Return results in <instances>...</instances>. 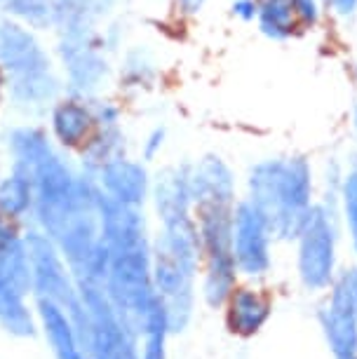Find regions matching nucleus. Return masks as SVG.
<instances>
[{"mask_svg":"<svg viewBox=\"0 0 357 359\" xmlns=\"http://www.w3.org/2000/svg\"><path fill=\"white\" fill-rule=\"evenodd\" d=\"M249 202L282 240L299 237L313 209V167L301 155L268 158L249 169Z\"/></svg>","mask_w":357,"mask_h":359,"instance_id":"nucleus-1","label":"nucleus"},{"mask_svg":"<svg viewBox=\"0 0 357 359\" xmlns=\"http://www.w3.org/2000/svg\"><path fill=\"white\" fill-rule=\"evenodd\" d=\"M80 294L87 315L83 334L87 359H139L137 331L120 317L104 282H80Z\"/></svg>","mask_w":357,"mask_h":359,"instance_id":"nucleus-2","label":"nucleus"},{"mask_svg":"<svg viewBox=\"0 0 357 359\" xmlns=\"http://www.w3.org/2000/svg\"><path fill=\"white\" fill-rule=\"evenodd\" d=\"M33 294V270L22 237L0 249V329L15 338L38 334V315L29 308Z\"/></svg>","mask_w":357,"mask_h":359,"instance_id":"nucleus-3","label":"nucleus"},{"mask_svg":"<svg viewBox=\"0 0 357 359\" xmlns=\"http://www.w3.org/2000/svg\"><path fill=\"white\" fill-rule=\"evenodd\" d=\"M26 252L31 259L33 270V291L40 298H50L57 306H62L80 331V338L85 334V303L80 294V284L73 277L71 268H66L64 256L59 254L55 242L45 233H29L24 237Z\"/></svg>","mask_w":357,"mask_h":359,"instance_id":"nucleus-4","label":"nucleus"},{"mask_svg":"<svg viewBox=\"0 0 357 359\" xmlns=\"http://www.w3.org/2000/svg\"><path fill=\"white\" fill-rule=\"evenodd\" d=\"M336 263V230L325 207H313L299 233V273L313 289L327 287Z\"/></svg>","mask_w":357,"mask_h":359,"instance_id":"nucleus-5","label":"nucleus"},{"mask_svg":"<svg viewBox=\"0 0 357 359\" xmlns=\"http://www.w3.org/2000/svg\"><path fill=\"white\" fill-rule=\"evenodd\" d=\"M271 228L252 202L233 209V259L242 275H264L271 268Z\"/></svg>","mask_w":357,"mask_h":359,"instance_id":"nucleus-6","label":"nucleus"},{"mask_svg":"<svg viewBox=\"0 0 357 359\" xmlns=\"http://www.w3.org/2000/svg\"><path fill=\"white\" fill-rule=\"evenodd\" d=\"M62 57L69 66V85L78 94H94L109 78V64L97 50L94 33L62 36Z\"/></svg>","mask_w":357,"mask_h":359,"instance_id":"nucleus-7","label":"nucleus"},{"mask_svg":"<svg viewBox=\"0 0 357 359\" xmlns=\"http://www.w3.org/2000/svg\"><path fill=\"white\" fill-rule=\"evenodd\" d=\"M188 191L195 207L228 205L235 202V176L219 155H205L188 169Z\"/></svg>","mask_w":357,"mask_h":359,"instance_id":"nucleus-8","label":"nucleus"},{"mask_svg":"<svg viewBox=\"0 0 357 359\" xmlns=\"http://www.w3.org/2000/svg\"><path fill=\"white\" fill-rule=\"evenodd\" d=\"M36 315L38 327L43 329V336L55 359H87L76 322L71 320L62 306H57L50 298L36 296Z\"/></svg>","mask_w":357,"mask_h":359,"instance_id":"nucleus-9","label":"nucleus"},{"mask_svg":"<svg viewBox=\"0 0 357 359\" xmlns=\"http://www.w3.org/2000/svg\"><path fill=\"white\" fill-rule=\"evenodd\" d=\"M99 184L106 198L127 207H141L148 198V174L134 160L116 158L99 169Z\"/></svg>","mask_w":357,"mask_h":359,"instance_id":"nucleus-10","label":"nucleus"},{"mask_svg":"<svg viewBox=\"0 0 357 359\" xmlns=\"http://www.w3.org/2000/svg\"><path fill=\"white\" fill-rule=\"evenodd\" d=\"M0 64L10 73L50 69V59L24 26L0 17Z\"/></svg>","mask_w":357,"mask_h":359,"instance_id":"nucleus-11","label":"nucleus"},{"mask_svg":"<svg viewBox=\"0 0 357 359\" xmlns=\"http://www.w3.org/2000/svg\"><path fill=\"white\" fill-rule=\"evenodd\" d=\"M158 216L163 223L191 216V191H188V169H163L153 186Z\"/></svg>","mask_w":357,"mask_h":359,"instance_id":"nucleus-12","label":"nucleus"},{"mask_svg":"<svg viewBox=\"0 0 357 359\" xmlns=\"http://www.w3.org/2000/svg\"><path fill=\"white\" fill-rule=\"evenodd\" d=\"M57 80L52 78L50 69L12 73V99L24 111L45 108L57 97Z\"/></svg>","mask_w":357,"mask_h":359,"instance_id":"nucleus-13","label":"nucleus"},{"mask_svg":"<svg viewBox=\"0 0 357 359\" xmlns=\"http://www.w3.org/2000/svg\"><path fill=\"white\" fill-rule=\"evenodd\" d=\"M268 317V301L252 289H238L228 296V324L235 334H254Z\"/></svg>","mask_w":357,"mask_h":359,"instance_id":"nucleus-14","label":"nucleus"},{"mask_svg":"<svg viewBox=\"0 0 357 359\" xmlns=\"http://www.w3.org/2000/svg\"><path fill=\"white\" fill-rule=\"evenodd\" d=\"M257 22L259 31L275 43L289 40L299 26L292 10V0H257Z\"/></svg>","mask_w":357,"mask_h":359,"instance_id":"nucleus-15","label":"nucleus"},{"mask_svg":"<svg viewBox=\"0 0 357 359\" xmlns=\"http://www.w3.org/2000/svg\"><path fill=\"white\" fill-rule=\"evenodd\" d=\"M94 123V115L85 106L69 101V104H59L52 115V127H55L57 139L66 146L83 144L85 137L90 134V127Z\"/></svg>","mask_w":357,"mask_h":359,"instance_id":"nucleus-16","label":"nucleus"},{"mask_svg":"<svg viewBox=\"0 0 357 359\" xmlns=\"http://www.w3.org/2000/svg\"><path fill=\"white\" fill-rule=\"evenodd\" d=\"M33 205V184L22 172L0 181V212L8 219H22Z\"/></svg>","mask_w":357,"mask_h":359,"instance_id":"nucleus-17","label":"nucleus"},{"mask_svg":"<svg viewBox=\"0 0 357 359\" xmlns=\"http://www.w3.org/2000/svg\"><path fill=\"white\" fill-rule=\"evenodd\" d=\"M12 151L17 158V172L29 176V172L52 151L50 144L38 130H17L12 134Z\"/></svg>","mask_w":357,"mask_h":359,"instance_id":"nucleus-18","label":"nucleus"},{"mask_svg":"<svg viewBox=\"0 0 357 359\" xmlns=\"http://www.w3.org/2000/svg\"><path fill=\"white\" fill-rule=\"evenodd\" d=\"M123 141L118 127H101V132L85 148V165L101 169L106 162L123 158Z\"/></svg>","mask_w":357,"mask_h":359,"instance_id":"nucleus-19","label":"nucleus"},{"mask_svg":"<svg viewBox=\"0 0 357 359\" xmlns=\"http://www.w3.org/2000/svg\"><path fill=\"white\" fill-rule=\"evenodd\" d=\"M144 348H141L139 359H167L165 341L170 334V320H167L165 308H160L144 327Z\"/></svg>","mask_w":357,"mask_h":359,"instance_id":"nucleus-20","label":"nucleus"},{"mask_svg":"<svg viewBox=\"0 0 357 359\" xmlns=\"http://www.w3.org/2000/svg\"><path fill=\"white\" fill-rule=\"evenodd\" d=\"M5 10L36 29H45L47 24L55 22L52 0H5Z\"/></svg>","mask_w":357,"mask_h":359,"instance_id":"nucleus-21","label":"nucleus"},{"mask_svg":"<svg viewBox=\"0 0 357 359\" xmlns=\"http://www.w3.org/2000/svg\"><path fill=\"white\" fill-rule=\"evenodd\" d=\"M341 202H343V219H346L350 240H353V247L357 252V162L341 179Z\"/></svg>","mask_w":357,"mask_h":359,"instance_id":"nucleus-22","label":"nucleus"},{"mask_svg":"<svg viewBox=\"0 0 357 359\" xmlns=\"http://www.w3.org/2000/svg\"><path fill=\"white\" fill-rule=\"evenodd\" d=\"M322 0H292V10L296 17V24L303 29H313L318 26L322 17Z\"/></svg>","mask_w":357,"mask_h":359,"instance_id":"nucleus-23","label":"nucleus"},{"mask_svg":"<svg viewBox=\"0 0 357 359\" xmlns=\"http://www.w3.org/2000/svg\"><path fill=\"white\" fill-rule=\"evenodd\" d=\"M92 115H94V120H97L101 127H116L118 118H120V111L116 106H111V104H99V108Z\"/></svg>","mask_w":357,"mask_h":359,"instance_id":"nucleus-24","label":"nucleus"},{"mask_svg":"<svg viewBox=\"0 0 357 359\" xmlns=\"http://www.w3.org/2000/svg\"><path fill=\"white\" fill-rule=\"evenodd\" d=\"M163 146H165V130H163V127H156V130L148 134V139L144 141V155L148 160L156 158Z\"/></svg>","mask_w":357,"mask_h":359,"instance_id":"nucleus-25","label":"nucleus"},{"mask_svg":"<svg viewBox=\"0 0 357 359\" xmlns=\"http://www.w3.org/2000/svg\"><path fill=\"white\" fill-rule=\"evenodd\" d=\"M322 3H325L327 8L341 19L355 17V12H357V0H322Z\"/></svg>","mask_w":357,"mask_h":359,"instance_id":"nucleus-26","label":"nucleus"},{"mask_svg":"<svg viewBox=\"0 0 357 359\" xmlns=\"http://www.w3.org/2000/svg\"><path fill=\"white\" fill-rule=\"evenodd\" d=\"M231 10L242 22H252V19H257V0H235Z\"/></svg>","mask_w":357,"mask_h":359,"instance_id":"nucleus-27","label":"nucleus"},{"mask_svg":"<svg viewBox=\"0 0 357 359\" xmlns=\"http://www.w3.org/2000/svg\"><path fill=\"white\" fill-rule=\"evenodd\" d=\"M12 237H15V233H12V228H10V223H8V216L0 212V249L8 245Z\"/></svg>","mask_w":357,"mask_h":359,"instance_id":"nucleus-28","label":"nucleus"},{"mask_svg":"<svg viewBox=\"0 0 357 359\" xmlns=\"http://www.w3.org/2000/svg\"><path fill=\"white\" fill-rule=\"evenodd\" d=\"M205 3L207 0H179V8L184 10L186 15H198Z\"/></svg>","mask_w":357,"mask_h":359,"instance_id":"nucleus-29","label":"nucleus"},{"mask_svg":"<svg viewBox=\"0 0 357 359\" xmlns=\"http://www.w3.org/2000/svg\"><path fill=\"white\" fill-rule=\"evenodd\" d=\"M353 130L357 134V106H355V111H353Z\"/></svg>","mask_w":357,"mask_h":359,"instance_id":"nucleus-30","label":"nucleus"},{"mask_svg":"<svg viewBox=\"0 0 357 359\" xmlns=\"http://www.w3.org/2000/svg\"><path fill=\"white\" fill-rule=\"evenodd\" d=\"M5 10V0H0V12H3Z\"/></svg>","mask_w":357,"mask_h":359,"instance_id":"nucleus-31","label":"nucleus"},{"mask_svg":"<svg viewBox=\"0 0 357 359\" xmlns=\"http://www.w3.org/2000/svg\"><path fill=\"white\" fill-rule=\"evenodd\" d=\"M0 87H3V76H0Z\"/></svg>","mask_w":357,"mask_h":359,"instance_id":"nucleus-32","label":"nucleus"}]
</instances>
